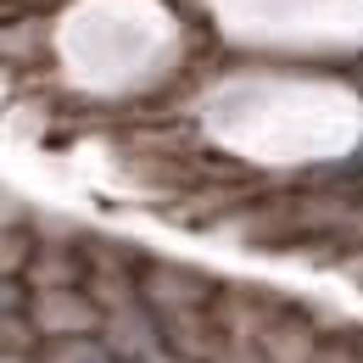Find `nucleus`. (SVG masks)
Segmentation results:
<instances>
[{"mask_svg": "<svg viewBox=\"0 0 363 363\" xmlns=\"http://www.w3.org/2000/svg\"><path fill=\"white\" fill-rule=\"evenodd\" d=\"M45 23V90L106 106L101 123L145 118L162 90L213 73V34L174 0H62Z\"/></svg>", "mask_w": 363, "mask_h": 363, "instance_id": "1", "label": "nucleus"}, {"mask_svg": "<svg viewBox=\"0 0 363 363\" xmlns=\"http://www.w3.org/2000/svg\"><path fill=\"white\" fill-rule=\"evenodd\" d=\"M0 363H11V358H0Z\"/></svg>", "mask_w": 363, "mask_h": 363, "instance_id": "8", "label": "nucleus"}, {"mask_svg": "<svg viewBox=\"0 0 363 363\" xmlns=\"http://www.w3.org/2000/svg\"><path fill=\"white\" fill-rule=\"evenodd\" d=\"M196 23L235 50L352 56L363 50V0H196Z\"/></svg>", "mask_w": 363, "mask_h": 363, "instance_id": "3", "label": "nucleus"}, {"mask_svg": "<svg viewBox=\"0 0 363 363\" xmlns=\"http://www.w3.org/2000/svg\"><path fill=\"white\" fill-rule=\"evenodd\" d=\"M235 168H308L363 145V90L285 62H229L168 112Z\"/></svg>", "mask_w": 363, "mask_h": 363, "instance_id": "2", "label": "nucleus"}, {"mask_svg": "<svg viewBox=\"0 0 363 363\" xmlns=\"http://www.w3.org/2000/svg\"><path fill=\"white\" fill-rule=\"evenodd\" d=\"M23 318H34V330L50 335V341H73V335L101 330V308H95V296H84L79 285L34 291V302H23Z\"/></svg>", "mask_w": 363, "mask_h": 363, "instance_id": "4", "label": "nucleus"}, {"mask_svg": "<svg viewBox=\"0 0 363 363\" xmlns=\"http://www.w3.org/2000/svg\"><path fill=\"white\" fill-rule=\"evenodd\" d=\"M28 257H34V229L28 224L0 229V279H23Z\"/></svg>", "mask_w": 363, "mask_h": 363, "instance_id": "5", "label": "nucleus"}, {"mask_svg": "<svg viewBox=\"0 0 363 363\" xmlns=\"http://www.w3.org/2000/svg\"><path fill=\"white\" fill-rule=\"evenodd\" d=\"M17 224H28V207H23V201H11V196L0 190V229H17Z\"/></svg>", "mask_w": 363, "mask_h": 363, "instance_id": "7", "label": "nucleus"}, {"mask_svg": "<svg viewBox=\"0 0 363 363\" xmlns=\"http://www.w3.org/2000/svg\"><path fill=\"white\" fill-rule=\"evenodd\" d=\"M23 302H28V291H23L17 279H0V318H6V313H23Z\"/></svg>", "mask_w": 363, "mask_h": 363, "instance_id": "6", "label": "nucleus"}]
</instances>
